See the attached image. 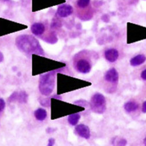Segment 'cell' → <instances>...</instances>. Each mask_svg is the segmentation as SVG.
<instances>
[{
  "label": "cell",
  "instance_id": "obj_1",
  "mask_svg": "<svg viewBox=\"0 0 146 146\" xmlns=\"http://www.w3.org/2000/svg\"><path fill=\"white\" fill-rule=\"evenodd\" d=\"M15 43L19 49L27 54H37L43 55L44 52L39 42L33 36L22 35L16 39Z\"/></svg>",
  "mask_w": 146,
  "mask_h": 146
},
{
  "label": "cell",
  "instance_id": "obj_2",
  "mask_svg": "<svg viewBox=\"0 0 146 146\" xmlns=\"http://www.w3.org/2000/svg\"><path fill=\"white\" fill-rule=\"evenodd\" d=\"M55 76L56 71H53L40 76L39 89L42 95L48 96L52 94L54 87Z\"/></svg>",
  "mask_w": 146,
  "mask_h": 146
},
{
  "label": "cell",
  "instance_id": "obj_3",
  "mask_svg": "<svg viewBox=\"0 0 146 146\" xmlns=\"http://www.w3.org/2000/svg\"><path fill=\"white\" fill-rule=\"evenodd\" d=\"M90 106L92 111L96 113L102 114L106 109V103L104 96L100 93H96L91 97Z\"/></svg>",
  "mask_w": 146,
  "mask_h": 146
},
{
  "label": "cell",
  "instance_id": "obj_4",
  "mask_svg": "<svg viewBox=\"0 0 146 146\" xmlns=\"http://www.w3.org/2000/svg\"><path fill=\"white\" fill-rule=\"evenodd\" d=\"M74 67L77 71L82 74H87L91 70V64L86 58H78L74 62Z\"/></svg>",
  "mask_w": 146,
  "mask_h": 146
},
{
  "label": "cell",
  "instance_id": "obj_5",
  "mask_svg": "<svg viewBox=\"0 0 146 146\" xmlns=\"http://www.w3.org/2000/svg\"><path fill=\"white\" fill-rule=\"evenodd\" d=\"M73 8L71 5L67 4H62L58 7L57 14L61 18H67L73 13Z\"/></svg>",
  "mask_w": 146,
  "mask_h": 146
},
{
  "label": "cell",
  "instance_id": "obj_6",
  "mask_svg": "<svg viewBox=\"0 0 146 146\" xmlns=\"http://www.w3.org/2000/svg\"><path fill=\"white\" fill-rule=\"evenodd\" d=\"M75 130L81 137L86 139H89L90 138V130L88 126L84 124L78 125L76 126Z\"/></svg>",
  "mask_w": 146,
  "mask_h": 146
},
{
  "label": "cell",
  "instance_id": "obj_7",
  "mask_svg": "<svg viewBox=\"0 0 146 146\" xmlns=\"http://www.w3.org/2000/svg\"><path fill=\"white\" fill-rule=\"evenodd\" d=\"M28 95L24 91L21 92H14L13 95H11L9 97V101L14 102L15 101H18L21 103H25L28 100Z\"/></svg>",
  "mask_w": 146,
  "mask_h": 146
},
{
  "label": "cell",
  "instance_id": "obj_8",
  "mask_svg": "<svg viewBox=\"0 0 146 146\" xmlns=\"http://www.w3.org/2000/svg\"><path fill=\"white\" fill-rule=\"evenodd\" d=\"M106 81L110 82H116L119 80V74L115 68H112L106 71L105 75Z\"/></svg>",
  "mask_w": 146,
  "mask_h": 146
},
{
  "label": "cell",
  "instance_id": "obj_9",
  "mask_svg": "<svg viewBox=\"0 0 146 146\" xmlns=\"http://www.w3.org/2000/svg\"><path fill=\"white\" fill-rule=\"evenodd\" d=\"M105 57L111 63H113L117 60L119 57V52L115 48H110L105 52Z\"/></svg>",
  "mask_w": 146,
  "mask_h": 146
},
{
  "label": "cell",
  "instance_id": "obj_10",
  "mask_svg": "<svg viewBox=\"0 0 146 146\" xmlns=\"http://www.w3.org/2000/svg\"><path fill=\"white\" fill-rule=\"evenodd\" d=\"M31 30L32 33L35 36H40L45 31V27L43 23L40 22H36L32 24Z\"/></svg>",
  "mask_w": 146,
  "mask_h": 146
},
{
  "label": "cell",
  "instance_id": "obj_11",
  "mask_svg": "<svg viewBox=\"0 0 146 146\" xmlns=\"http://www.w3.org/2000/svg\"><path fill=\"white\" fill-rule=\"evenodd\" d=\"M146 60V57L143 54H139L134 57L130 60V65L133 67H136L143 64Z\"/></svg>",
  "mask_w": 146,
  "mask_h": 146
},
{
  "label": "cell",
  "instance_id": "obj_12",
  "mask_svg": "<svg viewBox=\"0 0 146 146\" xmlns=\"http://www.w3.org/2000/svg\"><path fill=\"white\" fill-rule=\"evenodd\" d=\"M34 115L35 118L38 120L43 121L46 118L47 113L45 109L43 108H38L35 111Z\"/></svg>",
  "mask_w": 146,
  "mask_h": 146
},
{
  "label": "cell",
  "instance_id": "obj_13",
  "mask_svg": "<svg viewBox=\"0 0 146 146\" xmlns=\"http://www.w3.org/2000/svg\"><path fill=\"white\" fill-rule=\"evenodd\" d=\"M139 108L138 104L134 101H129L125 104L124 108L127 112L130 113L136 111Z\"/></svg>",
  "mask_w": 146,
  "mask_h": 146
},
{
  "label": "cell",
  "instance_id": "obj_14",
  "mask_svg": "<svg viewBox=\"0 0 146 146\" xmlns=\"http://www.w3.org/2000/svg\"><path fill=\"white\" fill-rule=\"evenodd\" d=\"M81 116L79 113H73L70 115L68 117V123L72 125V126H76L78 123L80 119Z\"/></svg>",
  "mask_w": 146,
  "mask_h": 146
},
{
  "label": "cell",
  "instance_id": "obj_15",
  "mask_svg": "<svg viewBox=\"0 0 146 146\" xmlns=\"http://www.w3.org/2000/svg\"><path fill=\"white\" fill-rule=\"evenodd\" d=\"M90 3V0H77V5L81 8H86L88 6Z\"/></svg>",
  "mask_w": 146,
  "mask_h": 146
},
{
  "label": "cell",
  "instance_id": "obj_16",
  "mask_svg": "<svg viewBox=\"0 0 146 146\" xmlns=\"http://www.w3.org/2000/svg\"><path fill=\"white\" fill-rule=\"evenodd\" d=\"M5 108V102L4 99L0 98V113H1Z\"/></svg>",
  "mask_w": 146,
  "mask_h": 146
},
{
  "label": "cell",
  "instance_id": "obj_17",
  "mask_svg": "<svg viewBox=\"0 0 146 146\" xmlns=\"http://www.w3.org/2000/svg\"><path fill=\"white\" fill-rule=\"evenodd\" d=\"M127 143V141L124 139H121L119 141V144L118 145H126Z\"/></svg>",
  "mask_w": 146,
  "mask_h": 146
},
{
  "label": "cell",
  "instance_id": "obj_18",
  "mask_svg": "<svg viewBox=\"0 0 146 146\" xmlns=\"http://www.w3.org/2000/svg\"><path fill=\"white\" fill-rule=\"evenodd\" d=\"M55 143V140L53 138H51L49 140H48V146H51V145H53Z\"/></svg>",
  "mask_w": 146,
  "mask_h": 146
},
{
  "label": "cell",
  "instance_id": "obj_19",
  "mask_svg": "<svg viewBox=\"0 0 146 146\" xmlns=\"http://www.w3.org/2000/svg\"><path fill=\"white\" fill-rule=\"evenodd\" d=\"M141 77L143 80L146 81V70H144L141 72Z\"/></svg>",
  "mask_w": 146,
  "mask_h": 146
},
{
  "label": "cell",
  "instance_id": "obj_20",
  "mask_svg": "<svg viewBox=\"0 0 146 146\" xmlns=\"http://www.w3.org/2000/svg\"><path fill=\"white\" fill-rule=\"evenodd\" d=\"M142 112L144 113H146V101H145L142 106Z\"/></svg>",
  "mask_w": 146,
  "mask_h": 146
},
{
  "label": "cell",
  "instance_id": "obj_21",
  "mask_svg": "<svg viewBox=\"0 0 146 146\" xmlns=\"http://www.w3.org/2000/svg\"><path fill=\"white\" fill-rule=\"evenodd\" d=\"M144 144L146 145V137H145L144 139Z\"/></svg>",
  "mask_w": 146,
  "mask_h": 146
},
{
  "label": "cell",
  "instance_id": "obj_22",
  "mask_svg": "<svg viewBox=\"0 0 146 146\" xmlns=\"http://www.w3.org/2000/svg\"><path fill=\"white\" fill-rule=\"evenodd\" d=\"M3 1H9V0H3Z\"/></svg>",
  "mask_w": 146,
  "mask_h": 146
}]
</instances>
